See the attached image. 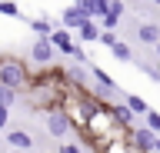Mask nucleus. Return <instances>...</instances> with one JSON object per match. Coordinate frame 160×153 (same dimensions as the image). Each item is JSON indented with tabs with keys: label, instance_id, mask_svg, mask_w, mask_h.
I'll return each mask as SVG.
<instances>
[{
	"label": "nucleus",
	"instance_id": "nucleus-13",
	"mask_svg": "<svg viewBox=\"0 0 160 153\" xmlns=\"http://www.w3.org/2000/svg\"><path fill=\"white\" fill-rule=\"evenodd\" d=\"M27 23H30V30H33V33H40V37H47V33L53 30V23H50L47 17H33V20H27Z\"/></svg>",
	"mask_w": 160,
	"mask_h": 153
},
{
	"label": "nucleus",
	"instance_id": "nucleus-19",
	"mask_svg": "<svg viewBox=\"0 0 160 153\" xmlns=\"http://www.w3.org/2000/svg\"><path fill=\"white\" fill-rule=\"evenodd\" d=\"M100 23H103V27H107V30H117V23H120V17H117V13H103V17H100Z\"/></svg>",
	"mask_w": 160,
	"mask_h": 153
},
{
	"label": "nucleus",
	"instance_id": "nucleus-12",
	"mask_svg": "<svg viewBox=\"0 0 160 153\" xmlns=\"http://www.w3.org/2000/svg\"><path fill=\"white\" fill-rule=\"evenodd\" d=\"M107 50L113 53L117 60H123V63H127V60H133V50H130V47H127V43H123V40H113V43H110V47H107Z\"/></svg>",
	"mask_w": 160,
	"mask_h": 153
},
{
	"label": "nucleus",
	"instance_id": "nucleus-9",
	"mask_svg": "<svg viewBox=\"0 0 160 153\" xmlns=\"http://www.w3.org/2000/svg\"><path fill=\"white\" fill-rule=\"evenodd\" d=\"M137 40L147 43V47H153V43L160 40V27H157V23H140V27H137Z\"/></svg>",
	"mask_w": 160,
	"mask_h": 153
},
{
	"label": "nucleus",
	"instance_id": "nucleus-16",
	"mask_svg": "<svg viewBox=\"0 0 160 153\" xmlns=\"http://www.w3.org/2000/svg\"><path fill=\"white\" fill-rule=\"evenodd\" d=\"M123 103H127V107H130L133 113H137V117H143V113H147V100H140L137 93H130V97H127Z\"/></svg>",
	"mask_w": 160,
	"mask_h": 153
},
{
	"label": "nucleus",
	"instance_id": "nucleus-24",
	"mask_svg": "<svg viewBox=\"0 0 160 153\" xmlns=\"http://www.w3.org/2000/svg\"><path fill=\"white\" fill-rule=\"evenodd\" d=\"M153 3H157V7H160V0H153Z\"/></svg>",
	"mask_w": 160,
	"mask_h": 153
},
{
	"label": "nucleus",
	"instance_id": "nucleus-11",
	"mask_svg": "<svg viewBox=\"0 0 160 153\" xmlns=\"http://www.w3.org/2000/svg\"><path fill=\"white\" fill-rule=\"evenodd\" d=\"M93 77H97V87H100V93H113V90H117V80H113L110 73H103L100 67L93 70Z\"/></svg>",
	"mask_w": 160,
	"mask_h": 153
},
{
	"label": "nucleus",
	"instance_id": "nucleus-14",
	"mask_svg": "<svg viewBox=\"0 0 160 153\" xmlns=\"http://www.w3.org/2000/svg\"><path fill=\"white\" fill-rule=\"evenodd\" d=\"M0 17H17V20H27V17L20 13V7L13 3V0H0Z\"/></svg>",
	"mask_w": 160,
	"mask_h": 153
},
{
	"label": "nucleus",
	"instance_id": "nucleus-1",
	"mask_svg": "<svg viewBox=\"0 0 160 153\" xmlns=\"http://www.w3.org/2000/svg\"><path fill=\"white\" fill-rule=\"evenodd\" d=\"M30 73H33V70L27 67V60H20V57H0V83L13 87L17 93L27 90Z\"/></svg>",
	"mask_w": 160,
	"mask_h": 153
},
{
	"label": "nucleus",
	"instance_id": "nucleus-17",
	"mask_svg": "<svg viewBox=\"0 0 160 153\" xmlns=\"http://www.w3.org/2000/svg\"><path fill=\"white\" fill-rule=\"evenodd\" d=\"M143 123H147L150 130H157V133H160V113H157V110H150V107H147V113H143Z\"/></svg>",
	"mask_w": 160,
	"mask_h": 153
},
{
	"label": "nucleus",
	"instance_id": "nucleus-10",
	"mask_svg": "<svg viewBox=\"0 0 160 153\" xmlns=\"http://www.w3.org/2000/svg\"><path fill=\"white\" fill-rule=\"evenodd\" d=\"M7 143L13 146V150H33V136H30V133H23V130L7 133Z\"/></svg>",
	"mask_w": 160,
	"mask_h": 153
},
{
	"label": "nucleus",
	"instance_id": "nucleus-2",
	"mask_svg": "<svg viewBox=\"0 0 160 153\" xmlns=\"http://www.w3.org/2000/svg\"><path fill=\"white\" fill-rule=\"evenodd\" d=\"M43 123H47V133L53 136V140H63L67 133H73V127H70V117L63 113V107H50V110H43Z\"/></svg>",
	"mask_w": 160,
	"mask_h": 153
},
{
	"label": "nucleus",
	"instance_id": "nucleus-18",
	"mask_svg": "<svg viewBox=\"0 0 160 153\" xmlns=\"http://www.w3.org/2000/svg\"><path fill=\"white\" fill-rule=\"evenodd\" d=\"M137 70H140V73H147L150 80H157V83H160V67H150V63H137Z\"/></svg>",
	"mask_w": 160,
	"mask_h": 153
},
{
	"label": "nucleus",
	"instance_id": "nucleus-23",
	"mask_svg": "<svg viewBox=\"0 0 160 153\" xmlns=\"http://www.w3.org/2000/svg\"><path fill=\"white\" fill-rule=\"evenodd\" d=\"M153 50H157V57H160V40H157V43H153Z\"/></svg>",
	"mask_w": 160,
	"mask_h": 153
},
{
	"label": "nucleus",
	"instance_id": "nucleus-8",
	"mask_svg": "<svg viewBox=\"0 0 160 153\" xmlns=\"http://www.w3.org/2000/svg\"><path fill=\"white\" fill-rule=\"evenodd\" d=\"M107 107H110V113H113V120H117V123H123V127H133L137 113L130 110L127 103H110V100H107Z\"/></svg>",
	"mask_w": 160,
	"mask_h": 153
},
{
	"label": "nucleus",
	"instance_id": "nucleus-20",
	"mask_svg": "<svg viewBox=\"0 0 160 153\" xmlns=\"http://www.w3.org/2000/svg\"><path fill=\"white\" fill-rule=\"evenodd\" d=\"M97 40L103 43V47H110V43L117 40V33H113V30H107V27H100V37H97Z\"/></svg>",
	"mask_w": 160,
	"mask_h": 153
},
{
	"label": "nucleus",
	"instance_id": "nucleus-22",
	"mask_svg": "<svg viewBox=\"0 0 160 153\" xmlns=\"http://www.w3.org/2000/svg\"><path fill=\"white\" fill-rule=\"evenodd\" d=\"M153 153H160V136H153Z\"/></svg>",
	"mask_w": 160,
	"mask_h": 153
},
{
	"label": "nucleus",
	"instance_id": "nucleus-7",
	"mask_svg": "<svg viewBox=\"0 0 160 153\" xmlns=\"http://www.w3.org/2000/svg\"><path fill=\"white\" fill-rule=\"evenodd\" d=\"M60 17H63V27H70V30H77L80 23L87 20V13L80 10L77 3H70V7H63V10H60Z\"/></svg>",
	"mask_w": 160,
	"mask_h": 153
},
{
	"label": "nucleus",
	"instance_id": "nucleus-6",
	"mask_svg": "<svg viewBox=\"0 0 160 153\" xmlns=\"http://www.w3.org/2000/svg\"><path fill=\"white\" fill-rule=\"evenodd\" d=\"M73 37H77V40H83V43H93V40L100 37V23L93 20V17H87V20L77 27V33H73Z\"/></svg>",
	"mask_w": 160,
	"mask_h": 153
},
{
	"label": "nucleus",
	"instance_id": "nucleus-21",
	"mask_svg": "<svg viewBox=\"0 0 160 153\" xmlns=\"http://www.w3.org/2000/svg\"><path fill=\"white\" fill-rule=\"evenodd\" d=\"M60 153H83V146H77V143H63Z\"/></svg>",
	"mask_w": 160,
	"mask_h": 153
},
{
	"label": "nucleus",
	"instance_id": "nucleus-4",
	"mask_svg": "<svg viewBox=\"0 0 160 153\" xmlns=\"http://www.w3.org/2000/svg\"><path fill=\"white\" fill-rule=\"evenodd\" d=\"M53 57H57V47L50 43V37H37V40L30 43V63H53Z\"/></svg>",
	"mask_w": 160,
	"mask_h": 153
},
{
	"label": "nucleus",
	"instance_id": "nucleus-5",
	"mask_svg": "<svg viewBox=\"0 0 160 153\" xmlns=\"http://www.w3.org/2000/svg\"><path fill=\"white\" fill-rule=\"evenodd\" d=\"M47 37H50V43H53L60 53H67V57H70V50H73V33H70V27H53Z\"/></svg>",
	"mask_w": 160,
	"mask_h": 153
},
{
	"label": "nucleus",
	"instance_id": "nucleus-3",
	"mask_svg": "<svg viewBox=\"0 0 160 153\" xmlns=\"http://www.w3.org/2000/svg\"><path fill=\"white\" fill-rule=\"evenodd\" d=\"M153 136H157V130H150L147 123H143V127H133V130H130V146L127 150L130 153H150L153 150Z\"/></svg>",
	"mask_w": 160,
	"mask_h": 153
},
{
	"label": "nucleus",
	"instance_id": "nucleus-15",
	"mask_svg": "<svg viewBox=\"0 0 160 153\" xmlns=\"http://www.w3.org/2000/svg\"><path fill=\"white\" fill-rule=\"evenodd\" d=\"M17 100H20V93L13 90V87H7V83H0V103H3V107H13Z\"/></svg>",
	"mask_w": 160,
	"mask_h": 153
}]
</instances>
